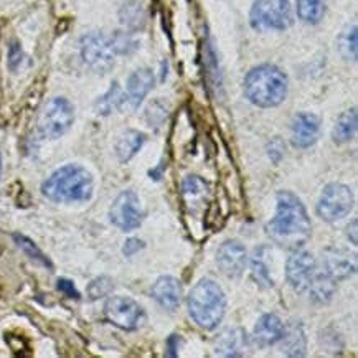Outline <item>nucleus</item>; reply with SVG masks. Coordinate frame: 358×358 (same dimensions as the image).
<instances>
[{
  "instance_id": "nucleus-1",
  "label": "nucleus",
  "mask_w": 358,
  "mask_h": 358,
  "mask_svg": "<svg viewBox=\"0 0 358 358\" xmlns=\"http://www.w3.org/2000/svg\"><path fill=\"white\" fill-rule=\"evenodd\" d=\"M310 228V218L302 201L292 192H278L276 215L268 223L271 240L291 251L297 250L309 240Z\"/></svg>"
},
{
  "instance_id": "nucleus-2",
  "label": "nucleus",
  "mask_w": 358,
  "mask_h": 358,
  "mask_svg": "<svg viewBox=\"0 0 358 358\" xmlns=\"http://www.w3.org/2000/svg\"><path fill=\"white\" fill-rule=\"evenodd\" d=\"M93 176L85 167L76 164L65 165L55 171L41 185V194L55 203L88 201L93 196Z\"/></svg>"
},
{
  "instance_id": "nucleus-3",
  "label": "nucleus",
  "mask_w": 358,
  "mask_h": 358,
  "mask_svg": "<svg viewBox=\"0 0 358 358\" xmlns=\"http://www.w3.org/2000/svg\"><path fill=\"white\" fill-rule=\"evenodd\" d=\"M289 81L286 73L276 65H259L248 73L243 83L246 99L255 106L276 108L286 99Z\"/></svg>"
},
{
  "instance_id": "nucleus-4",
  "label": "nucleus",
  "mask_w": 358,
  "mask_h": 358,
  "mask_svg": "<svg viewBox=\"0 0 358 358\" xmlns=\"http://www.w3.org/2000/svg\"><path fill=\"white\" fill-rule=\"evenodd\" d=\"M188 314L201 329L213 330L222 324L227 310V296L212 279H201L188 296Z\"/></svg>"
},
{
  "instance_id": "nucleus-5",
  "label": "nucleus",
  "mask_w": 358,
  "mask_h": 358,
  "mask_svg": "<svg viewBox=\"0 0 358 358\" xmlns=\"http://www.w3.org/2000/svg\"><path fill=\"white\" fill-rule=\"evenodd\" d=\"M80 55L85 65L99 75H104L111 70L117 57L111 35L103 34V31H90L81 36Z\"/></svg>"
},
{
  "instance_id": "nucleus-6",
  "label": "nucleus",
  "mask_w": 358,
  "mask_h": 358,
  "mask_svg": "<svg viewBox=\"0 0 358 358\" xmlns=\"http://www.w3.org/2000/svg\"><path fill=\"white\" fill-rule=\"evenodd\" d=\"M292 20L289 0H256L250 12V24L259 31L287 30Z\"/></svg>"
},
{
  "instance_id": "nucleus-7",
  "label": "nucleus",
  "mask_w": 358,
  "mask_h": 358,
  "mask_svg": "<svg viewBox=\"0 0 358 358\" xmlns=\"http://www.w3.org/2000/svg\"><path fill=\"white\" fill-rule=\"evenodd\" d=\"M75 121V108L66 98H53L45 104L38 117V132L45 139H58Z\"/></svg>"
},
{
  "instance_id": "nucleus-8",
  "label": "nucleus",
  "mask_w": 358,
  "mask_h": 358,
  "mask_svg": "<svg viewBox=\"0 0 358 358\" xmlns=\"http://www.w3.org/2000/svg\"><path fill=\"white\" fill-rule=\"evenodd\" d=\"M353 208V194L343 183H329L317 203V215L324 222L335 223L345 218Z\"/></svg>"
},
{
  "instance_id": "nucleus-9",
  "label": "nucleus",
  "mask_w": 358,
  "mask_h": 358,
  "mask_svg": "<svg viewBox=\"0 0 358 358\" xmlns=\"http://www.w3.org/2000/svg\"><path fill=\"white\" fill-rule=\"evenodd\" d=\"M142 218H144V213H142L141 200L132 190L121 192L109 210L111 223L122 231H132V229L139 228Z\"/></svg>"
},
{
  "instance_id": "nucleus-10",
  "label": "nucleus",
  "mask_w": 358,
  "mask_h": 358,
  "mask_svg": "<svg viewBox=\"0 0 358 358\" xmlns=\"http://www.w3.org/2000/svg\"><path fill=\"white\" fill-rule=\"evenodd\" d=\"M317 273V261L309 251L297 248L292 250L291 258L286 264V279L294 291L304 294L309 289L312 279Z\"/></svg>"
},
{
  "instance_id": "nucleus-11",
  "label": "nucleus",
  "mask_w": 358,
  "mask_h": 358,
  "mask_svg": "<svg viewBox=\"0 0 358 358\" xmlns=\"http://www.w3.org/2000/svg\"><path fill=\"white\" fill-rule=\"evenodd\" d=\"M104 315L116 327L122 330H136L144 319V310L134 299L124 296L109 297L104 306Z\"/></svg>"
},
{
  "instance_id": "nucleus-12",
  "label": "nucleus",
  "mask_w": 358,
  "mask_h": 358,
  "mask_svg": "<svg viewBox=\"0 0 358 358\" xmlns=\"http://www.w3.org/2000/svg\"><path fill=\"white\" fill-rule=\"evenodd\" d=\"M320 117L312 113H299L292 121L291 142L296 149H309L319 139Z\"/></svg>"
},
{
  "instance_id": "nucleus-13",
  "label": "nucleus",
  "mask_w": 358,
  "mask_h": 358,
  "mask_svg": "<svg viewBox=\"0 0 358 358\" xmlns=\"http://www.w3.org/2000/svg\"><path fill=\"white\" fill-rule=\"evenodd\" d=\"M246 250L240 241L229 240L224 241L218 248L217 252V264L222 269V273L228 278H238L243 273L246 266Z\"/></svg>"
},
{
  "instance_id": "nucleus-14",
  "label": "nucleus",
  "mask_w": 358,
  "mask_h": 358,
  "mask_svg": "<svg viewBox=\"0 0 358 358\" xmlns=\"http://www.w3.org/2000/svg\"><path fill=\"white\" fill-rule=\"evenodd\" d=\"M155 85V76L149 68H139L136 70L127 80V88L124 93V106L131 109H137L142 104V101L147 98Z\"/></svg>"
},
{
  "instance_id": "nucleus-15",
  "label": "nucleus",
  "mask_w": 358,
  "mask_h": 358,
  "mask_svg": "<svg viewBox=\"0 0 358 358\" xmlns=\"http://www.w3.org/2000/svg\"><path fill=\"white\" fill-rule=\"evenodd\" d=\"M284 335L282 320L274 314L261 315L252 330V342L258 347H271L278 343Z\"/></svg>"
},
{
  "instance_id": "nucleus-16",
  "label": "nucleus",
  "mask_w": 358,
  "mask_h": 358,
  "mask_svg": "<svg viewBox=\"0 0 358 358\" xmlns=\"http://www.w3.org/2000/svg\"><path fill=\"white\" fill-rule=\"evenodd\" d=\"M357 263L353 256L348 255L347 251L337 250V248H330L324 255V273H327L330 278L335 281L338 279H345L350 274L355 273Z\"/></svg>"
},
{
  "instance_id": "nucleus-17",
  "label": "nucleus",
  "mask_w": 358,
  "mask_h": 358,
  "mask_svg": "<svg viewBox=\"0 0 358 358\" xmlns=\"http://www.w3.org/2000/svg\"><path fill=\"white\" fill-rule=\"evenodd\" d=\"M152 297L164 309L176 310L182 301V284L172 276L159 278L152 286Z\"/></svg>"
},
{
  "instance_id": "nucleus-18",
  "label": "nucleus",
  "mask_w": 358,
  "mask_h": 358,
  "mask_svg": "<svg viewBox=\"0 0 358 358\" xmlns=\"http://www.w3.org/2000/svg\"><path fill=\"white\" fill-rule=\"evenodd\" d=\"M245 332L241 329H228L222 332L215 341V355L220 357H240L245 347Z\"/></svg>"
},
{
  "instance_id": "nucleus-19",
  "label": "nucleus",
  "mask_w": 358,
  "mask_h": 358,
  "mask_svg": "<svg viewBox=\"0 0 358 358\" xmlns=\"http://www.w3.org/2000/svg\"><path fill=\"white\" fill-rule=\"evenodd\" d=\"M279 342H282V352L289 357L306 355V334L299 322H292L289 327H284V335Z\"/></svg>"
},
{
  "instance_id": "nucleus-20",
  "label": "nucleus",
  "mask_w": 358,
  "mask_h": 358,
  "mask_svg": "<svg viewBox=\"0 0 358 358\" xmlns=\"http://www.w3.org/2000/svg\"><path fill=\"white\" fill-rule=\"evenodd\" d=\"M145 142V134H142L139 131H126L119 137L116 144V155L119 162L126 164L139 152Z\"/></svg>"
},
{
  "instance_id": "nucleus-21",
  "label": "nucleus",
  "mask_w": 358,
  "mask_h": 358,
  "mask_svg": "<svg viewBox=\"0 0 358 358\" xmlns=\"http://www.w3.org/2000/svg\"><path fill=\"white\" fill-rule=\"evenodd\" d=\"M307 292L310 294V299L314 302L327 304L335 294V279L330 278L327 273H324V271L322 273H315Z\"/></svg>"
},
{
  "instance_id": "nucleus-22",
  "label": "nucleus",
  "mask_w": 358,
  "mask_h": 358,
  "mask_svg": "<svg viewBox=\"0 0 358 358\" xmlns=\"http://www.w3.org/2000/svg\"><path fill=\"white\" fill-rule=\"evenodd\" d=\"M357 132V109H348V111L342 113L341 117L335 122L332 137L337 144H345V142L352 141Z\"/></svg>"
},
{
  "instance_id": "nucleus-23",
  "label": "nucleus",
  "mask_w": 358,
  "mask_h": 358,
  "mask_svg": "<svg viewBox=\"0 0 358 358\" xmlns=\"http://www.w3.org/2000/svg\"><path fill=\"white\" fill-rule=\"evenodd\" d=\"M325 0H297V17L304 24L317 25L324 18Z\"/></svg>"
},
{
  "instance_id": "nucleus-24",
  "label": "nucleus",
  "mask_w": 358,
  "mask_h": 358,
  "mask_svg": "<svg viewBox=\"0 0 358 358\" xmlns=\"http://www.w3.org/2000/svg\"><path fill=\"white\" fill-rule=\"evenodd\" d=\"M124 108V93L119 88L117 83H113L111 88L106 94L103 96V98L98 99V103H96V111L101 116H109L113 111H116V109H122Z\"/></svg>"
},
{
  "instance_id": "nucleus-25",
  "label": "nucleus",
  "mask_w": 358,
  "mask_h": 358,
  "mask_svg": "<svg viewBox=\"0 0 358 358\" xmlns=\"http://www.w3.org/2000/svg\"><path fill=\"white\" fill-rule=\"evenodd\" d=\"M144 10L139 3H127L122 7L121 10V22L124 27H127L129 30H139L144 27Z\"/></svg>"
},
{
  "instance_id": "nucleus-26",
  "label": "nucleus",
  "mask_w": 358,
  "mask_h": 358,
  "mask_svg": "<svg viewBox=\"0 0 358 358\" xmlns=\"http://www.w3.org/2000/svg\"><path fill=\"white\" fill-rule=\"evenodd\" d=\"M13 240H15L17 246L20 248V250L24 251L30 259L36 261V263L45 266V268H52V263H50V259L38 250V246H36L34 241L29 240V238L24 236V235H13Z\"/></svg>"
},
{
  "instance_id": "nucleus-27",
  "label": "nucleus",
  "mask_w": 358,
  "mask_h": 358,
  "mask_svg": "<svg viewBox=\"0 0 358 358\" xmlns=\"http://www.w3.org/2000/svg\"><path fill=\"white\" fill-rule=\"evenodd\" d=\"M338 50L345 59H357V27L345 30L338 40Z\"/></svg>"
},
{
  "instance_id": "nucleus-28",
  "label": "nucleus",
  "mask_w": 358,
  "mask_h": 358,
  "mask_svg": "<svg viewBox=\"0 0 358 358\" xmlns=\"http://www.w3.org/2000/svg\"><path fill=\"white\" fill-rule=\"evenodd\" d=\"M111 41L117 55H129L137 48V41L126 31H114L111 35Z\"/></svg>"
},
{
  "instance_id": "nucleus-29",
  "label": "nucleus",
  "mask_w": 358,
  "mask_h": 358,
  "mask_svg": "<svg viewBox=\"0 0 358 358\" xmlns=\"http://www.w3.org/2000/svg\"><path fill=\"white\" fill-rule=\"evenodd\" d=\"M114 287L113 279L106 278V276H101L94 281H91V284L88 286V296L90 299H101V297H106L108 294H111Z\"/></svg>"
},
{
  "instance_id": "nucleus-30",
  "label": "nucleus",
  "mask_w": 358,
  "mask_h": 358,
  "mask_svg": "<svg viewBox=\"0 0 358 358\" xmlns=\"http://www.w3.org/2000/svg\"><path fill=\"white\" fill-rule=\"evenodd\" d=\"M251 276L256 282L259 284V286L273 287L274 282H273V279L269 278L268 268H266L263 261L258 259V256H256V258L252 259V263H251Z\"/></svg>"
},
{
  "instance_id": "nucleus-31",
  "label": "nucleus",
  "mask_w": 358,
  "mask_h": 358,
  "mask_svg": "<svg viewBox=\"0 0 358 358\" xmlns=\"http://www.w3.org/2000/svg\"><path fill=\"white\" fill-rule=\"evenodd\" d=\"M205 183L200 180L199 177H187L185 182H183V190L185 194H192V195H199L203 192Z\"/></svg>"
},
{
  "instance_id": "nucleus-32",
  "label": "nucleus",
  "mask_w": 358,
  "mask_h": 358,
  "mask_svg": "<svg viewBox=\"0 0 358 358\" xmlns=\"http://www.w3.org/2000/svg\"><path fill=\"white\" fill-rule=\"evenodd\" d=\"M141 250H144V241L139 240V238H129L122 248V252L124 256L131 258V256H134L136 252H139Z\"/></svg>"
},
{
  "instance_id": "nucleus-33",
  "label": "nucleus",
  "mask_w": 358,
  "mask_h": 358,
  "mask_svg": "<svg viewBox=\"0 0 358 358\" xmlns=\"http://www.w3.org/2000/svg\"><path fill=\"white\" fill-rule=\"evenodd\" d=\"M58 289L63 294H66L68 297H73V299H80V292L76 291L75 284L70 279H58Z\"/></svg>"
},
{
  "instance_id": "nucleus-34",
  "label": "nucleus",
  "mask_w": 358,
  "mask_h": 358,
  "mask_svg": "<svg viewBox=\"0 0 358 358\" xmlns=\"http://www.w3.org/2000/svg\"><path fill=\"white\" fill-rule=\"evenodd\" d=\"M8 58H10V68L13 70V68H15L22 59V50L17 43H13L10 47V57H8Z\"/></svg>"
},
{
  "instance_id": "nucleus-35",
  "label": "nucleus",
  "mask_w": 358,
  "mask_h": 358,
  "mask_svg": "<svg viewBox=\"0 0 358 358\" xmlns=\"http://www.w3.org/2000/svg\"><path fill=\"white\" fill-rule=\"evenodd\" d=\"M177 338H178L177 335H172V337L169 338V352H167L169 357H177V355H178V353H177L178 345L176 343Z\"/></svg>"
},
{
  "instance_id": "nucleus-36",
  "label": "nucleus",
  "mask_w": 358,
  "mask_h": 358,
  "mask_svg": "<svg viewBox=\"0 0 358 358\" xmlns=\"http://www.w3.org/2000/svg\"><path fill=\"white\" fill-rule=\"evenodd\" d=\"M355 229H357V220H353L352 222V243L353 245H357V233H355ZM348 233H350V229H348Z\"/></svg>"
},
{
  "instance_id": "nucleus-37",
  "label": "nucleus",
  "mask_w": 358,
  "mask_h": 358,
  "mask_svg": "<svg viewBox=\"0 0 358 358\" xmlns=\"http://www.w3.org/2000/svg\"><path fill=\"white\" fill-rule=\"evenodd\" d=\"M0 172H2V157H0Z\"/></svg>"
}]
</instances>
